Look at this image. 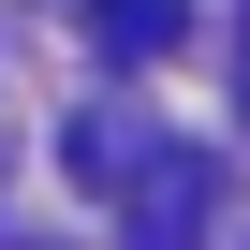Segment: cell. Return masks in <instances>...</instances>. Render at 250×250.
<instances>
[{
  "label": "cell",
  "mask_w": 250,
  "mask_h": 250,
  "mask_svg": "<svg viewBox=\"0 0 250 250\" xmlns=\"http://www.w3.org/2000/svg\"><path fill=\"white\" fill-rule=\"evenodd\" d=\"M88 30H103V59H162L177 44V0H88Z\"/></svg>",
  "instance_id": "obj_2"
},
{
  "label": "cell",
  "mask_w": 250,
  "mask_h": 250,
  "mask_svg": "<svg viewBox=\"0 0 250 250\" xmlns=\"http://www.w3.org/2000/svg\"><path fill=\"white\" fill-rule=\"evenodd\" d=\"M118 250H206V162H191V147L147 162V191H133V221H118Z\"/></svg>",
  "instance_id": "obj_1"
}]
</instances>
